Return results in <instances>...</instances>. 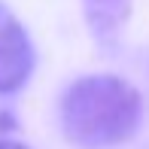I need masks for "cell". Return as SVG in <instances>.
<instances>
[{"instance_id":"3","label":"cell","mask_w":149,"mask_h":149,"mask_svg":"<svg viewBox=\"0 0 149 149\" xmlns=\"http://www.w3.org/2000/svg\"><path fill=\"white\" fill-rule=\"evenodd\" d=\"M131 3L134 0H82L88 33L100 49H116L119 46L128 15H131Z\"/></svg>"},{"instance_id":"1","label":"cell","mask_w":149,"mask_h":149,"mask_svg":"<svg viewBox=\"0 0 149 149\" xmlns=\"http://www.w3.org/2000/svg\"><path fill=\"white\" fill-rule=\"evenodd\" d=\"M140 91L113 73L73 79L58 100L61 134L79 149H110L131 140L140 125Z\"/></svg>"},{"instance_id":"4","label":"cell","mask_w":149,"mask_h":149,"mask_svg":"<svg viewBox=\"0 0 149 149\" xmlns=\"http://www.w3.org/2000/svg\"><path fill=\"white\" fill-rule=\"evenodd\" d=\"M0 149H31V146L18 143V140H0Z\"/></svg>"},{"instance_id":"2","label":"cell","mask_w":149,"mask_h":149,"mask_svg":"<svg viewBox=\"0 0 149 149\" xmlns=\"http://www.w3.org/2000/svg\"><path fill=\"white\" fill-rule=\"evenodd\" d=\"M37 52L24 24L12 15L9 6L0 3V94L18 91L31 79Z\"/></svg>"}]
</instances>
